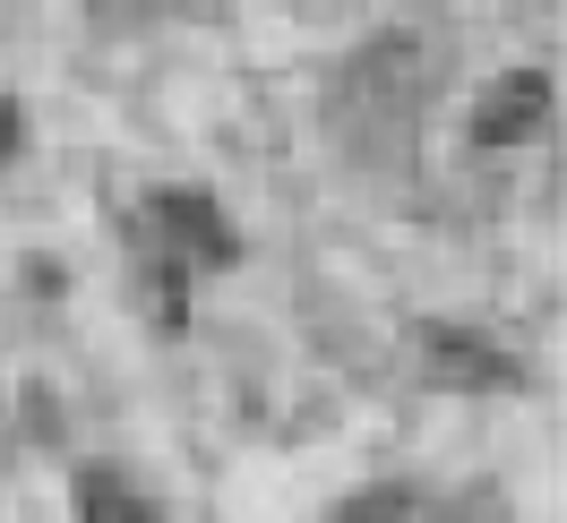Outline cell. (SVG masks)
<instances>
[{
  "label": "cell",
  "mask_w": 567,
  "mask_h": 523,
  "mask_svg": "<svg viewBox=\"0 0 567 523\" xmlns=\"http://www.w3.org/2000/svg\"><path fill=\"white\" fill-rule=\"evenodd\" d=\"M422 360L439 386H464V395H498V386H525V360L473 326H422Z\"/></svg>",
  "instance_id": "cell-1"
},
{
  "label": "cell",
  "mask_w": 567,
  "mask_h": 523,
  "mask_svg": "<svg viewBox=\"0 0 567 523\" xmlns=\"http://www.w3.org/2000/svg\"><path fill=\"white\" fill-rule=\"evenodd\" d=\"M542 121H550V77L542 70H507L491 95H482V112H473V138L482 146H525Z\"/></svg>",
  "instance_id": "cell-2"
},
{
  "label": "cell",
  "mask_w": 567,
  "mask_h": 523,
  "mask_svg": "<svg viewBox=\"0 0 567 523\" xmlns=\"http://www.w3.org/2000/svg\"><path fill=\"white\" fill-rule=\"evenodd\" d=\"M155 223L189 241V258H207V266H233V223L215 215L207 189H155Z\"/></svg>",
  "instance_id": "cell-3"
},
{
  "label": "cell",
  "mask_w": 567,
  "mask_h": 523,
  "mask_svg": "<svg viewBox=\"0 0 567 523\" xmlns=\"http://www.w3.org/2000/svg\"><path fill=\"white\" fill-rule=\"evenodd\" d=\"M78 515H86V523H164L138 489L112 472V463H86V472H78Z\"/></svg>",
  "instance_id": "cell-4"
},
{
  "label": "cell",
  "mask_w": 567,
  "mask_h": 523,
  "mask_svg": "<svg viewBox=\"0 0 567 523\" xmlns=\"http://www.w3.org/2000/svg\"><path fill=\"white\" fill-rule=\"evenodd\" d=\"M336 523H422V489H404V481L353 489V498L336 506Z\"/></svg>",
  "instance_id": "cell-5"
},
{
  "label": "cell",
  "mask_w": 567,
  "mask_h": 523,
  "mask_svg": "<svg viewBox=\"0 0 567 523\" xmlns=\"http://www.w3.org/2000/svg\"><path fill=\"white\" fill-rule=\"evenodd\" d=\"M9 155H18V104L0 95V164H9Z\"/></svg>",
  "instance_id": "cell-6"
}]
</instances>
